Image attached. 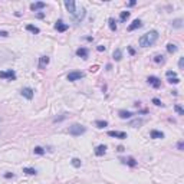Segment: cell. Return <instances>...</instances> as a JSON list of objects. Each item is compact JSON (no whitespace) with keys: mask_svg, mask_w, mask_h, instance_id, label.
Here are the masks:
<instances>
[{"mask_svg":"<svg viewBox=\"0 0 184 184\" xmlns=\"http://www.w3.org/2000/svg\"><path fill=\"white\" fill-rule=\"evenodd\" d=\"M174 109H175V112H177L178 115H184V109L180 105H175L174 106Z\"/></svg>","mask_w":184,"mask_h":184,"instance_id":"obj_32","label":"cell"},{"mask_svg":"<svg viewBox=\"0 0 184 184\" xmlns=\"http://www.w3.org/2000/svg\"><path fill=\"white\" fill-rule=\"evenodd\" d=\"M4 177H6V178H10V177H13V174H12V173H7V174H4Z\"/></svg>","mask_w":184,"mask_h":184,"instance_id":"obj_39","label":"cell"},{"mask_svg":"<svg viewBox=\"0 0 184 184\" xmlns=\"http://www.w3.org/2000/svg\"><path fill=\"white\" fill-rule=\"evenodd\" d=\"M148 83H150L153 88H155V89H158V88L161 86V81H160L157 76H148Z\"/></svg>","mask_w":184,"mask_h":184,"instance_id":"obj_8","label":"cell"},{"mask_svg":"<svg viewBox=\"0 0 184 184\" xmlns=\"http://www.w3.org/2000/svg\"><path fill=\"white\" fill-rule=\"evenodd\" d=\"M0 36H4V38H6V36H9V33L3 30V32H0Z\"/></svg>","mask_w":184,"mask_h":184,"instance_id":"obj_38","label":"cell"},{"mask_svg":"<svg viewBox=\"0 0 184 184\" xmlns=\"http://www.w3.org/2000/svg\"><path fill=\"white\" fill-rule=\"evenodd\" d=\"M167 52L168 53H175L177 52V45H174V43H168V45H167Z\"/></svg>","mask_w":184,"mask_h":184,"instance_id":"obj_20","label":"cell"},{"mask_svg":"<svg viewBox=\"0 0 184 184\" xmlns=\"http://www.w3.org/2000/svg\"><path fill=\"white\" fill-rule=\"evenodd\" d=\"M96 49H98L99 52H102V51H105V46H102V45H99V46H98Z\"/></svg>","mask_w":184,"mask_h":184,"instance_id":"obj_37","label":"cell"},{"mask_svg":"<svg viewBox=\"0 0 184 184\" xmlns=\"http://www.w3.org/2000/svg\"><path fill=\"white\" fill-rule=\"evenodd\" d=\"M168 76H177V73L173 72V71H167V78H168Z\"/></svg>","mask_w":184,"mask_h":184,"instance_id":"obj_35","label":"cell"},{"mask_svg":"<svg viewBox=\"0 0 184 184\" xmlns=\"http://www.w3.org/2000/svg\"><path fill=\"white\" fill-rule=\"evenodd\" d=\"M122 163H125V164H128L130 167H135V165H137V161H135V160H134V158H132V157H130V158H128V160H122Z\"/></svg>","mask_w":184,"mask_h":184,"instance_id":"obj_22","label":"cell"},{"mask_svg":"<svg viewBox=\"0 0 184 184\" xmlns=\"http://www.w3.org/2000/svg\"><path fill=\"white\" fill-rule=\"evenodd\" d=\"M177 148H178L180 151H181V150H183V148H184V144H183V143H181V141H180V143L177 144Z\"/></svg>","mask_w":184,"mask_h":184,"instance_id":"obj_36","label":"cell"},{"mask_svg":"<svg viewBox=\"0 0 184 184\" xmlns=\"http://www.w3.org/2000/svg\"><path fill=\"white\" fill-rule=\"evenodd\" d=\"M158 32L157 30H150V32H147V33H144L141 38H140V46L141 48H148V46H153L155 42H157L158 39Z\"/></svg>","mask_w":184,"mask_h":184,"instance_id":"obj_1","label":"cell"},{"mask_svg":"<svg viewBox=\"0 0 184 184\" xmlns=\"http://www.w3.org/2000/svg\"><path fill=\"white\" fill-rule=\"evenodd\" d=\"M130 53H131V55H134V53H135V51H134L132 48H130Z\"/></svg>","mask_w":184,"mask_h":184,"instance_id":"obj_42","label":"cell"},{"mask_svg":"<svg viewBox=\"0 0 184 184\" xmlns=\"http://www.w3.org/2000/svg\"><path fill=\"white\" fill-rule=\"evenodd\" d=\"M132 115V112H130V111H119V118H122V119H127V118H131Z\"/></svg>","mask_w":184,"mask_h":184,"instance_id":"obj_17","label":"cell"},{"mask_svg":"<svg viewBox=\"0 0 184 184\" xmlns=\"http://www.w3.org/2000/svg\"><path fill=\"white\" fill-rule=\"evenodd\" d=\"M118 151H119V153H122V151H124V147H122V145H119V147H118Z\"/></svg>","mask_w":184,"mask_h":184,"instance_id":"obj_41","label":"cell"},{"mask_svg":"<svg viewBox=\"0 0 184 184\" xmlns=\"http://www.w3.org/2000/svg\"><path fill=\"white\" fill-rule=\"evenodd\" d=\"M114 59H115V61H121V59H122L121 49H115V51H114Z\"/></svg>","mask_w":184,"mask_h":184,"instance_id":"obj_24","label":"cell"},{"mask_svg":"<svg viewBox=\"0 0 184 184\" xmlns=\"http://www.w3.org/2000/svg\"><path fill=\"white\" fill-rule=\"evenodd\" d=\"M65 7L68 9V12L72 14V16H75V13H76V3H75V1H72V0H66Z\"/></svg>","mask_w":184,"mask_h":184,"instance_id":"obj_5","label":"cell"},{"mask_svg":"<svg viewBox=\"0 0 184 184\" xmlns=\"http://www.w3.org/2000/svg\"><path fill=\"white\" fill-rule=\"evenodd\" d=\"M95 125H96L98 128H105L106 125H108V122H106V121H102V119H98V121H95Z\"/></svg>","mask_w":184,"mask_h":184,"instance_id":"obj_25","label":"cell"},{"mask_svg":"<svg viewBox=\"0 0 184 184\" xmlns=\"http://www.w3.org/2000/svg\"><path fill=\"white\" fill-rule=\"evenodd\" d=\"M0 78L1 79H9V81H14V79H16V72H14L13 69L0 71Z\"/></svg>","mask_w":184,"mask_h":184,"instance_id":"obj_3","label":"cell"},{"mask_svg":"<svg viewBox=\"0 0 184 184\" xmlns=\"http://www.w3.org/2000/svg\"><path fill=\"white\" fill-rule=\"evenodd\" d=\"M33 153H35L36 155H43V154H45V150H43L42 147H35Z\"/></svg>","mask_w":184,"mask_h":184,"instance_id":"obj_29","label":"cell"},{"mask_svg":"<svg viewBox=\"0 0 184 184\" xmlns=\"http://www.w3.org/2000/svg\"><path fill=\"white\" fill-rule=\"evenodd\" d=\"M144 124V119H134L130 122V127H134V128H137V127H140V125H143Z\"/></svg>","mask_w":184,"mask_h":184,"instance_id":"obj_18","label":"cell"},{"mask_svg":"<svg viewBox=\"0 0 184 184\" xmlns=\"http://www.w3.org/2000/svg\"><path fill=\"white\" fill-rule=\"evenodd\" d=\"M85 14H86V10L82 7L79 12H76V13H75V16H73V17H75V20H76V22H81V20L85 17Z\"/></svg>","mask_w":184,"mask_h":184,"instance_id":"obj_15","label":"cell"},{"mask_svg":"<svg viewBox=\"0 0 184 184\" xmlns=\"http://www.w3.org/2000/svg\"><path fill=\"white\" fill-rule=\"evenodd\" d=\"M171 25H173V27H175V29H180V27H183V20H181V19H175V20L171 22Z\"/></svg>","mask_w":184,"mask_h":184,"instance_id":"obj_19","label":"cell"},{"mask_svg":"<svg viewBox=\"0 0 184 184\" xmlns=\"http://www.w3.org/2000/svg\"><path fill=\"white\" fill-rule=\"evenodd\" d=\"M46 7V3H43V1H38V3H32L30 4V9L33 10V12H36V10H39V9H45Z\"/></svg>","mask_w":184,"mask_h":184,"instance_id":"obj_13","label":"cell"},{"mask_svg":"<svg viewBox=\"0 0 184 184\" xmlns=\"http://www.w3.org/2000/svg\"><path fill=\"white\" fill-rule=\"evenodd\" d=\"M23 173H26L29 175H35L38 171L35 170V168H30V167H25V168H23Z\"/></svg>","mask_w":184,"mask_h":184,"instance_id":"obj_28","label":"cell"},{"mask_svg":"<svg viewBox=\"0 0 184 184\" xmlns=\"http://www.w3.org/2000/svg\"><path fill=\"white\" fill-rule=\"evenodd\" d=\"M26 30H29V32H32V33H39L40 30H39V27H36V26H33V25H27L26 26Z\"/></svg>","mask_w":184,"mask_h":184,"instance_id":"obj_23","label":"cell"},{"mask_svg":"<svg viewBox=\"0 0 184 184\" xmlns=\"http://www.w3.org/2000/svg\"><path fill=\"white\" fill-rule=\"evenodd\" d=\"M68 25H66V23H63V22H62V20H58V22H56V25H55V29H56V30H58V32H66V30H68Z\"/></svg>","mask_w":184,"mask_h":184,"instance_id":"obj_11","label":"cell"},{"mask_svg":"<svg viewBox=\"0 0 184 184\" xmlns=\"http://www.w3.org/2000/svg\"><path fill=\"white\" fill-rule=\"evenodd\" d=\"M153 104H154V105H157V106H163L161 101H160L158 98H154V99H153Z\"/></svg>","mask_w":184,"mask_h":184,"instance_id":"obj_33","label":"cell"},{"mask_svg":"<svg viewBox=\"0 0 184 184\" xmlns=\"http://www.w3.org/2000/svg\"><path fill=\"white\" fill-rule=\"evenodd\" d=\"M76 56L82 58V59H86V58H88V49H85V48H79L78 51H76Z\"/></svg>","mask_w":184,"mask_h":184,"instance_id":"obj_16","label":"cell"},{"mask_svg":"<svg viewBox=\"0 0 184 184\" xmlns=\"http://www.w3.org/2000/svg\"><path fill=\"white\" fill-rule=\"evenodd\" d=\"M85 132H86V128L83 125H81V124H73V125L69 127V134L73 135V137H79V135H82Z\"/></svg>","mask_w":184,"mask_h":184,"instance_id":"obj_2","label":"cell"},{"mask_svg":"<svg viewBox=\"0 0 184 184\" xmlns=\"http://www.w3.org/2000/svg\"><path fill=\"white\" fill-rule=\"evenodd\" d=\"M154 62H157V63H163V62H164V56H163V55H157V56H154Z\"/></svg>","mask_w":184,"mask_h":184,"instance_id":"obj_31","label":"cell"},{"mask_svg":"<svg viewBox=\"0 0 184 184\" xmlns=\"http://www.w3.org/2000/svg\"><path fill=\"white\" fill-rule=\"evenodd\" d=\"M49 62H51L49 56H40L39 58V69H45L46 66L49 65Z\"/></svg>","mask_w":184,"mask_h":184,"instance_id":"obj_9","label":"cell"},{"mask_svg":"<svg viewBox=\"0 0 184 184\" xmlns=\"http://www.w3.org/2000/svg\"><path fill=\"white\" fill-rule=\"evenodd\" d=\"M150 135H151V138H154V140H161V138H164V132L157 131V130H153V131L150 132Z\"/></svg>","mask_w":184,"mask_h":184,"instance_id":"obj_14","label":"cell"},{"mask_svg":"<svg viewBox=\"0 0 184 184\" xmlns=\"http://www.w3.org/2000/svg\"><path fill=\"white\" fill-rule=\"evenodd\" d=\"M130 12H127V10H125V12H121V14H119V20H121V22H127V19H128V17H130Z\"/></svg>","mask_w":184,"mask_h":184,"instance_id":"obj_21","label":"cell"},{"mask_svg":"<svg viewBox=\"0 0 184 184\" xmlns=\"http://www.w3.org/2000/svg\"><path fill=\"white\" fill-rule=\"evenodd\" d=\"M0 121H1V118H0Z\"/></svg>","mask_w":184,"mask_h":184,"instance_id":"obj_43","label":"cell"},{"mask_svg":"<svg viewBox=\"0 0 184 184\" xmlns=\"http://www.w3.org/2000/svg\"><path fill=\"white\" fill-rule=\"evenodd\" d=\"M20 93H22V96H25L26 99H32V98H33V93H35V91H33L32 88L26 86V88H23V89L20 91Z\"/></svg>","mask_w":184,"mask_h":184,"instance_id":"obj_7","label":"cell"},{"mask_svg":"<svg viewBox=\"0 0 184 184\" xmlns=\"http://www.w3.org/2000/svg\"><path fill=\"white\" fill-rule=\"evenodd\" d=\"M108 23H109V29H111L112 32H115V30H117V22H115V20L112 19V17H111V19L108 20Z\"/></svg>","mask_w":184,"mask_h":184,"instance_id":"obj_26","label":"cell"},{"mask_svg":"<svg viewBox=\"0 0 184 184\" xmlns=\"http://www.w3.org/2000/svg\"><path fill=\"white\" fill-rule=\"evenodd\" d=\"M183 66H184V58H180V61H178V68L183 69Z\"/></svg>","mask_w":184,"mask_h":184,"instance_id":"obj_34","label":"cell"},{"mask_svg":"<svg viewBox=\"0 0 184 184\" xmlns=\"http://www.w3.org/2000/svg\"><path fill=\"white\" fill-rule=\"evenodd\" d=\"M128 6H130V7H131V6H135V0H132V1H130V3H128Z\"/></svg>","mask_w":184,"mask_h":184,"instance_id":"obj_40","label":"cell"},{"mask_svg":"<svg viewBox=\"0 0 184 184\" xmlns=\"http://www.w3.org/2000/svg\"><path fill=\"white\" fill-rule=\"evenodd\" d=\"M85 76L83 75V72H78V71H75V72H71V73H68V81L69 82H75V81H79V79H82Z\"/></svg>","mask_w":184,"mask_h":184,"instance_id":"obj_4","label":"cell"},{"mask_svg":"<svg viewBox=\"0 0 184 184\" xmlns=\"http://www.w3.org/2000/svg\"><path fill=\"white\" fill-rule=\"evenodd\" d=\"M167 81H168L170 83H180V78H178V76H168Z\"/></svg>","mask_w":184,"mask_h":184,"instance_id":"obj_30","label":"cell"},{"mask_svg":"<svg viewBox=\"0 0 184 184\" xmlns=\"http://www.w3.org/2000/svg\"><path fill=\"white\" fill-rule=\"evenodd\" d=\"M108 135L112 138H118V140H125L127 138V132L124 131H108Z\"/></svg>","mask_w":184,"mask_h":184,"instance_id":"obj_6","label":"cell"},{"mask_svg":"<svg viewBox=\"0 0 184 184\" xmlns=\"http://www.w3.org/2000/svg\"><path fill=\"white\" fill-rule=\"evenodd\" d=\"M105 153H106V145H104V144L98 145V147L95 148V155H96V157H102Z\"/></svg>","mask_w":184,"mask_h":184,"instance_id":"obj_10","label":"cell"},{"mask_svg":"<svg viewBox=\"0 0 184 184\" xmlns=\"http://www.w3.org/2000/svg\"><path fill=\"white\" fill-rule=\"evenodd\" d=\"M71 164H72L73 167H76V168H79V167L82 165V161H81L79 158H72V161H71Z\"/></svg>","mask_w":184,"mask_h":184,"instance_id":"obj_27","label":"cell"},{"mask_svg":"<svg viewBox=\"0 0 184 184\" xmlns=\"http://www.w3.org/2000/svg\"><path fill=\"white\" fill-rule=\"evenodd\" d=\"M141 26H143V22H141L140 19H135L131 25L128 26V30H130V32H132V30H135V29H140Z\"/></svg>","mask_w":184,"mask_h":184,"instance_id":"obj_12","label":"cell"}]
</instances>
